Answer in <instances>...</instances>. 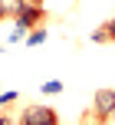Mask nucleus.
Segmentation results:
<instances>
[{
	"label": "nucleus",
	"mask_w": 115,
	"mask_h": 125,
	"mask_svg": "<svg viewBox=\"0 0 115 125\" xmlns=\"http://www.w3.org/2000/svg\"><path fill=\"white\" fill-rule=\"evenodd\" d=\"M13 20H17V30H13V40H17V36H23V33L43 26L46 10H43V3H23V7H20V13H17Z\"/></svg>",
	"instance_id": "f257e3e1"
},
{
	"label": "nucleus",
	"mask_w": 115,
	"mask_h": 125,
	"mask_svg": "<svg viewBox=\"0 0 115 125\" xmlns=\"http://www.w3.org/2000/svg\"><path fill=\"white\" fill-rule=\"evenodd\" d=\"M20 125H59V115L49 105H26L20 115Z\"/></svg>",
	"instance_id": "f03ea898"
},
{
	"label": "nucleus",
	"mask_w": 115,
	"mask_h": 125,
	"mask_svg": "<svg viewBox=\"0 0 115 125\" xmlns=\"http://www.w3.org/2000/svg\"><path fill=\"white\" fill-rule=\"evenodd\" d=\"M92 112L96 119H115V89H99L92 95Z\"/></svg>",
	"instance_id": "7ed1b4c3"
},
{
	"label": "nucleus",
	"mask_w": 115,
	"mask_h": 125,
	"mask_svg": "<svg viewBox=\"0 0 115 125\" xmlns=\"http://www.w3.org/2000/svg\"><path fill=\"white\" fill-rule=\"evenodd\" d=\"M92 43H115V20L102 23L96 33H92Z\"/></svg>",
	"instance_id": "20e7f679"
},
{
	"label": "nucleus",
	"mask_w": 115,
	"mask_h": 125,
	"mask_svg": "<svg viewBox=\"0 0 115 125\" xmlns=\"http://www.w3.org/2000/svg\"><path fill=\"white\" fill-rule=\"evenodd\" d=\"M43 40H46V30H43V26H36V30L26 33V46H39Z\"/></svg>",
	"instance_id": "39448f33"
},
{
	"label": "nucleus",
	"mask_w": 115,
	"mask_h": 125,
	"mask_svg": "<svg viewBox=\"0 0 115 125\" xmlns=\"http://www.w3.org/2000/svg\"><path fill=\"white\" fill-rule=\"evenodd\" d=\"M23 3H26V0H3V10H7V17H17Z\"/></svg>",
	"instance_id": "423d86ee"
},
{
	"label": "nucleus",
	"mask_w": 115,
	"mask_h": 125,
	"mask_svg": "<svg viewBox=\"0 0 115 125\" xmlns=\"http://www.w3.org/2000/svg\"><path fill=\"white\" fill-rule=\"evenodd\" d=\"M43 92H63V82H56V79H53V82H43Z\"/></svg>",
	"instance_id": "0eeeda50"
},
{
	"label": "nucleus",
	"mask_w": 115,
	"mask_h": 125,
	"mask_svg": "<svg viewBox=\"0 0 115 125\" xmlns=\"http://www.w3.org/2000/svg\"><path fill=\"white\" fill-rule=\"evenodd\" d=\"M10 102H17V92H0V105H10Z\"/></svg>",
	"instance_id": "6e6552de"
},
{
	"label": "nucleus",
	"mask_w": 115,
	"mask_h": 125,
	"mask_svg": "<svg viewBox=\"0 0 115 125\" xmlns=\"http://www.w3.org/2000/svg\"><path fill=\"white\" fill-rule=\"evenodd\" d=\"M0 125H10V115H3V112H0Z\"/></svg>",
	"instance_id": "1a4fd4ad"
},
{
	"label": "nucleus",
	"mask_w": 115,
	"mask_h": 125,
	"mask_svg": "<svg viewBox=\"0 0 115 125\" xmlns=\"http://www.w3.org/2000/svg\"><path fill=\"white\" fill-rule=\"evenodd\" d=\"M7 17V10H3V0H0V20H3Z\"/></svg>",
	"instance_id": "9d476101"
},
{
	"label": "nucleus",
	"mask_w": 115,
	"mask_h": 125,
	"mask_svg": "<svg viewBox=\"0 0 115 125\" xmlns=\"http://www.w3.org/2000/svg\"><path fill=\"white\" fill-rule=\"evenodd\" d=\"M26 3H43V0H26Z\"/></svg>",
	"instance_id": "9b49d317"
}]
</instances>
